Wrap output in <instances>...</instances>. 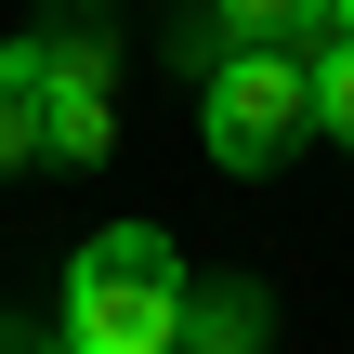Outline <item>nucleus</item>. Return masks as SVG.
<instances>
[{
    "label": "nucleus",
    "mask_w": 354,
    "mask_h": 354,
    "mask_svg": "<svg viewBox=\"0 0 354 354\" xmlns=\"http://www.w3.org/2000/svg\"><path fill=\"white\" fill-rule=\"evenodd\" d=\"M184 302H197L184 250L158 223H105L66 263V354H184Z\"/></svg>",
    "instance_id": "nucleus-1"
},
{
    "label": "nucleus",
    "mask_w": 354,
    "mask_h": 354,
    "mask_svg": "<svg viewBox=\"0 0 354 354\" xmlns=\"http://www.w3.org/2000/svg\"><path fill=\"white\" fill-rule=\"evenodd\" d=\"M197 145H210V171H289L302 145H315V53H223L210 79H197Z\"/></svg>",
    "instance_id": "nucleus-2"
},
{
    "label": "nucleus",
    "mask_w": 354,
    "mask_h": 354,
    "mask_svg": "<svg viewBox=\"0 0 354 354\" xmlns=\"http://www.w3.org/2000/svg\"><path fill=\"white\" fill-rule=\"evenodd\" d=\"M118 158V26H39V171Z\"/></svg>",
    "instance_id": "nucleus-3"
},
{
    "label": "nucleus",
    "mask_w": 354,
    "mask_h": 354,
    "mask_svg": "<svg viewBox=\"0 0 354 354\" xmlns=\"http://www.w3.org/2000/svg\"><path fill=\"white\" fill-rule=\"evenodd\" d=\"M276 342V302L250 289V276H210L197 302H184V354H263Z\"/></svg>",
    "instance_id": "nucleus-4"
},
{
    "label": "nucleus",
    "mask_w": 354,
    "mask_h": 354,
    "mask_svg": "<svg viewBox=\"0 0 354 354\" xmlns=\"http://www.w3.org/2000/svg\"><path fill=\"white\" fill-rule=\"evenodd\" d=\"M0 171H39V26L0 39Z\"/></svg>",
    "instance_id": "nucleus-5"
},
{
    "label": "nucleus",
    "mask_w": 354,
    "mask_h": 354,
    "mask_svg": "<svg viewBox=\"0 0 354 354\" xmlns=\"http://www.w3.org/2000/svg\"><path fill=\"white\" fill-rule=\"evenodd\" d=\"M210 26L236 53H315L328 39V0H210Z\"/></svg>",
    "instance_id": "nucleus-6"
},
{
    "label": "nucleus",
    "mask_w": 354,
    "mask_h": 354,
    "mask_svg": "<svg viewBox=\"0 0 354 354\" xmlns=\"http://www.w3.org/2000/svg\"><path fill=\"white\" fill-rule=\"evenodd\" d=\"M315 131L354 145V39H315Z\"/></svg>",
    "instance_id": "nucleus-7"
},
{
    "label": "nucleus",
    "mask_w": 354,
    "mask_h": 354,
    "mask_svg": "<svg viewBox=\"0 0 354 354\" xmlns=\"http://www.w3.org/2000/svg\"><path fill=\"white\" fill-rule=\"evenodd\" d=\"M0 354H66V328L39 342V328H13V315H0Z\"/></svg>",
    "instance_id": "nucleus-8"
},
{
    "label": "nucleus",
    "mask_w": 354,
    "mask_h": 354,
    "mask_svg": "<svg viewBox=\"0 0 354 354\" xmlns=\"http://www.w3.org/2000/svg\"><path fill=\"white\" fill-rule=\"evenodd\" d=\"M328 39H354V0H328Z\"/></svg>",
    "instance_id": "nucleus-9"
}]
</instances>
